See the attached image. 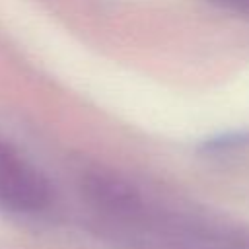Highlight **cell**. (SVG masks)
<instances>
[{"instance_id":"6da1fadb","label":"cell","mask_w":249,"mask_h":249,"mask_svg":"<svg viewBox=\"0 0 249 249\" xmlns=\"http://www.w3.org/2000/svg\"><path fill=\"white\" fill-rule=\"evenodd\" d=\"M41 193L35 173L18 154L0 142V196L8 200H33Z\"/></svg>"}]
</instances>
